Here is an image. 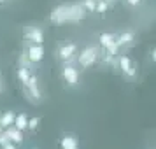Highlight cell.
Wrapping results in <instances>:
<instances>
[{
	"label": "cell",
	"mask_w": 156,
	"mask_h": 149,
	"mask_svg": "<svg viewBox=\"0 0 156 149\" xmlns=\"http://www.w3.org/2000/svg\"><path fill=\"white\" fill-rule=\"evenodd\" d=\"M86 18V12L81 4H62L51 11L49 21L51 23H74V21H81Z\"/></svg>",
	"instance_id": "1"
},
{
	"label": "cell",
	"mask_w": 156,
	"mask_h": 149,
	"mask_svg": "<svg viewBox=\"0 0 156 149\" xmlns=\"http://www.w3.org/2000/svg\"><path fill=\"white\" fill-rule=\"evenodd\" d=\"M114 70L119 74L123 79H126V81H137L139 77V65L135 62L132 56H128L126 53H123L121 51L118 58H116V65H114Z\"/></svg>",
	"instance_id": "2"
},
{
	"label": "cell",
	"mask_w": 156,
	"mask_h": 149,
	"mask_svg": "<svg viewBox=\"0 0 156 149\" xmlns=\"http://www.w3.org/2000/svg\"><path fill=\"white\" fill-rule=\"evenodd\" d=\"M98 56H100V48L97 44H88L83 49H79L77 56H76V65L79 69H91L93 65L98 63Z\"/></svg>",
	"instance_id": "3"
},
{
	"label": "cell",
	"mask_w": 156,
	"mask_h": 149,
	"mask_svg": "<svg viewBox=\"0 0 156 149\" xmlns=\"http://www.w3.org/2000/svg\"><path fill=\"white\" fill-rule=\"evenodd\" d=\"M60 79L65 88L76 90L81 84V69L76 63H62L60 69Z\"/></svg>",
	"instance_id": "4"
},
{
	"label": "cell",
	"mask_w": 156,
	"mask_h": 149,
	"mask_svg": "<svg viewBox=\"0 0 156 149\" xmlns=\"http://www.w3.org/2000/svg\"><path fill=\"white\" fill-rule=\"evenodd\" d=\"M21 90H23L25 98L28 100L32 105H39V104L44 100L42 90H41V81H39V77H37L35 72H34V74L30 76L28 81H27V83L21 86Z\"/></svg>",
	"instance_id": "5"
},
{
	"label": "cell",
	"mask_w": 156,
	"mask_h": 149,
	"mask_svg": "<svg viewBox=\"0 0 156 149\" xmlns=\"http://www.w3.org/2000/svg\"><path fill=\"white\" fill-rule=\"evenodd\" d=\"M79 53V46L74 41H63L56 46L55 58L58 63H76V56Z\"/></svg>",
	"instance_id": "6"
},
{
	"label": "cell",
	"mask_w": 156,
	"mask_h": 149,
	"mask_svg": "<svg viewBox=\"0 0 156 149\" xmlns=\"http://www.w3.org/2000/svg\"><path fill=\"white\" fill-rule=\"evenodd\" d=\"M21 37L25 44H44L46 41V32L39 23H28L21 30Z\"/></svg>",
	"instance_id": "7"
},
{
	"label": "cell",
	"mask_w": 156,
	"mask_h": 149,
	"mask_svg": "<svg viewBox=\"0 0 156 149\" xmlns=\"http://www.w3.org/2000/svg\"><path fill=\"white\" fill-rule=\"evenodd\" d=\"M23 55L27 56L28 63L32 67L42 63L44 60V55H46V49H44V44H25V51Z\"/></svg>",
	"instance_id": "8"
},
{
	"label": "cell",
	"mask_w": 156,
	"mask_h": 149,
	"mask_svg": "<svg viewBox=\"0 0 156 149\" xmlns=\"http://www.w3.org/2000/svg\"><path fill=\"white\" fill-rule=\"evenodd\" d=\"M135 41H137V34L132 28H125V30H121V32L116 34V44H118V48L121 51L132 48L135 44Z\"/></svg>",
	"instance_id": "9"
},
{
	"label": "cell",
	"mask_w": 156,
	"mask_h": 149,
	"mask_svg": "<svg viewBox=\"0 0 156 149\" xmlns=\"http://www.w3.org/2000/svg\"><path fill=\"white\" fill-rule=\"evenodd\" d=\"M60 149H81V139L74 132H62L58 139Z\"/></svg>",
	"instance_id": "10"
},
{
	"label": "cell",
	"mask_w": 156,
	"mask_h": 149,
	"mask_svg": "<svg viewBox=\"0 0 156 149\" xmlns=\"http://www.w3.org/2000/svg\"><path fill=\"white\" fill-rule=\"evenodd\" d=\"M4 133H5V137H7L11 142H14V144H23V140H25V137H23V132L21 130H18L16 126H7V128H4Z\"/></svg>",
	"instance_id": "11"
},
{
	"label": "cell",
	"mask_w": 156,
	"mask_h": 149,
	"mask_svg": "<svg viewBox=\"0 0 156 149\" xmlns=\"http://www.w3.org/2000/svg\"><path fill=\"white\" fill-rule=\"evenodd\" d=\"M114 41H116V34L114 32H102L97 37V46H98L100 49H104L107 46H111Z\"/></svg>",
	"instance_id": "12"
},
{
	"label": "cell",
	"mask_w": 156,
	"mask_h": 149,
	"mask_svg": "<svg viewBox=\"0 0 156 149\" xmlns=\"http://www.w3.org/2000/svg\"><path fill=\"white\" fill-rule=\"evenodd\" d=\"M14 118H16L14 111H4V112H0V128L4 130V128L11 126L14 123Z\"/></svg>",
	"instance_id": "13"
},
{
	"label": "cell",
	"mask_w": 156,
	"mask_h": 149,
	"mask_svg": "<svg viewBox=\"0 0 156 149\" xmlns=\"http://www.w3.org/2000/svg\"><path fill=\"white\" fill-rule=\"evenodd\" d=\"M27 123H28V116H27V112H16V118H14L12 126H16L18 130H21V132H27Z\"/></svg>",
	"instance_id": "14"
},
{
	"label": "cell",
	"mask_w": 156,
	"mask_h": 149,
	"mask_svg": "<svg viewBox=\"0 0 156 149\" xmlns=\"http://www.w3.org/2000/svg\"><path fill=\"white\" fill-rule=\"evenodd\" d=\"M41 123H42V118H41V116H32V118H28V123H27V132L35 133L37 130L41 128Z\"/></svg>",
	"instance_id": "15"
},
{
	"label": "cell",
	"mask_w": 156,
	"mask_h": 149,
	"mask_svg": "<svg viewBox=\"0 0 156 149\" xmlns=\"http://www.w3.org/2000/svg\"><path fill=\"white\" fill-rule=\"evenodd\" d=\"M79 4L83 5V9H84L86 14H97V12H95V5H97V0H81Z\"/></svg>",
	"instance_id": "16"
},
{
	"label": "cell",
	"mask_w": 156,
	"mask_h": 149,
	"mask_svg": "<svg viewBox=\"0 0 156 149\" xmlns=\"http://www.w3.org/2000/svg\"><path fill=\"white\" fill-rule=\"evenodd\" d=\"M109 4H107L105 0H97V5H95V12H98L100 16H104L109 11Z\"/></svg>",
	"instance_id": "17"
},
{
	"label": "cell",
	"mask_w": 156,
	"mask_h": 149,
	"mask_svg": "<svg viewBox=\"0 0 156 149\" xmlns=\"http://www.w3.org/2000/svg\"><path fill=\"white\" fill-rule=\"evenodd\" d=\"M147 58H149V62H151L153 65L156 63V48H154V46H151V48H149V51H147Z\"/></svg>",
	"instance_id": "18"
},
{
	"label": "cell",
	"mask_w": 156,
	"mask_h": 149,
	"mask_svg": "<svg viewBox=\"0 0 156 149\" xmlns=\"http://www.w3.org/2000/svg\"><path fill=\"white\" fill-rule=\"evenodd\" d=\"M125 2V5H128L130 9H135V7H139L142 4V0H123Z\"/></svg>",
	"instance_id": "19"
},
{
	"label": "cell",
	"mask_w": 156,
	"mask_h": 149,
	"mask_svg": "<svg viewBox=\"0 0 156 149\" xmlns=\"http://www.w3.org/2000/svg\"><path fill=\"white\" fill-rule=\"evenodd\" d=\"M0 147L2 149H18V144H14V142H11V140H5L0 144Z\"/></svg>",
	"instance_id": "20"
},
{
	"label": "cell",
	"mask_w": 156,
	"mask_h": 149,
	"mask_svg": "<svg viewBox=\"0 0 156 149\" xmlns=\"http://www.w3.org/2000/svg\"><path fill=\"white\" fill-rule=\"evenodd\" d=\"M105 2H107V4H109V7L112 9L114 5H116V4H118V2H119V0H105Z\"/></svg>",
	"instance_id": "21"
},
{
	"label": "cell",
	"mask_w": 156,
	"mask_h": 149,
	"mask_svg": "<svg viewBox=\"0 0 156 149\" xmlns=\"http://www.w3.org/2000/svg\"><path fill=\"white\" fill-rule=\"evenodd\" d=\"M4 90H5V86H4V81H2V77H0V95L4 93Z\"/></svg>",
	"instance_id": "22"
},
{
	"label": "cell",
	"mask_w": 156,
	"mask_h": 149,
	"mask_svg": "<svg viewBox=\"0 0 156 149\" xmlns=\"http://www.w3.org/2000/svg\"><path fill=\"white\" fill-rule=\"evenodd\" d=\"M9 0H0V7H4V5H7Z\"/></svg>",
	"instance_id": "23"
}]
</instances>
